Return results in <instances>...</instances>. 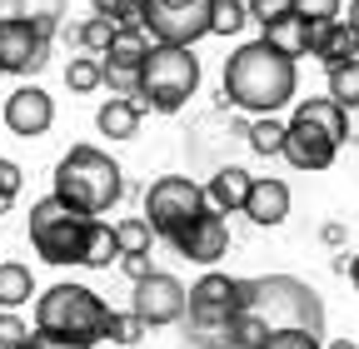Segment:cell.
<instances>
[{
  "mask_svg": "<svg viewBox=\"0 0 359 349\" xmlns=\"http://www.w3.org/2000/svg\"><path fill=\"white\" fill-rule=\"evenodd\" d=\"M20 349H95V344H80V339H50V334H40V329H35Z\"/></svg>",
  "mask_w": 359,
  "mask_h": 349,
  "instance_id": "8d00e7d4",
  "label": "cell"
},
{
  "mask_svg": "<svg viewBox=\"0 0 359 349\" xmlns=\"http://www.w3.org/2000/svg\"><path fill=\"white\" fill-rule=\"evenodd\" d=\"M55 195L90 214H110L125 195V170L100 145H70V155H60L55 165Z\"/></svg>",
  "mask_w": 359,
  "mask_h": 349,
  "instance_id": "3957f363",
  "label": "cell"
},
{
  "mask_svg": "<svg viewBox=\"0 0 359 349\" xmlns=\"http://www.w3.org/2000/svg\"><path fill=\"white\" fill-rule=\"evenodd\" d=\"M140 115H145V105H140V100L110 95V100L100 105L95 125H100V135H110V140H135V130H140Z\"/></svg>",
  "mask_w": 359,
  "mask_h": 349,
  "instance_id": "ac0fdd59",
  "label": "cell"
},
{
  "mask_svg": "<svg viewBox=\"0 0 359 349\" xmlns=\"http://www.w3.org/2000/svg\"><path fill=\"white\" fill-rule=\"evenodd\" d=\"M309 35H314V25L304 20V15H280L275 25H264V40H269V46H275V50H285V55H309Z\"/></svg>",
  "mask_w": 359,
  "mask_h": 349,
  "instance_id": "ffe728a7",
  "label": "cell"
},
{
  "mask_svg": "<svg viewBox=\"0 0 359 349\" xmlns=\"http://www.w3.org/2000/svg\"><path fill=\"white\" fill-rule=\"evenodd\" d=\"M325 349H359L354 339H334V344H325Z\"/></svg>",
  "mask_w": 359,
  "mask_h": 349,
  "instance_id": "ab89813d",
  "label": "cell"
},
{
  "mask_svg": "<svg viewBox=\"0 0 359 349\" xmlns=\"http://www.w3.org/2000/svg\"><path fill=\"white\" fill-rule=\"evenodd\" d=\"M145 334H150V324H145L140 315H135V310H125V315H120V310H110V320H105V339H110L115 349H130V344H140Z\"/></svg>",
  "mask_w": 359,
  "mask_h": 349,
  "instance_id": "d4e9b609",
  "label": "cell"
},
{
  "mask_svg": "<svg viewBox=\"0 0 359 349\" xmlns=\"http://www.w3.org/2000/svg\"><path fill=\"white\" fill-rule=\"evenodd\" d=\"M50 125H55V100L45 95L40 85H20V90H11V100H6V130H11V135L35 140Z\"/></svg>",
  "mask_w": 359,
  "mask_h": 349,
  "instance_id": "7c38bea8",
  "label": "cell"
},
{
  "mask_svg": "<svg viewBox=\"0 0 359 349\" xmlns=\"http://www.w3.org/2000/svg\"><path fill=\"white\" fill-rule=\"evenodd\" d=\"M120 254H125V249H120V235H115V225L95 220V225H90V245H85V265H90V270H110Z\"/></svg>",
  "mask_w": 359,
  "mask_h": 349,
  "instance_id": "44dd1931",
  "label": "cell"
},
{
  "mask_svg": "<svg viewBox=\"0 0 359 349\" xmlns=\"http://www.w3.org/2000/svg\"><path fill=\"white\" fill-rule=\"evenodd\" d=\"M210 205L215 210H224V214H245V200H250V190H255V174L250 170H240V165H219L215 174H210Z\"/></svg>",
  "mask_w": 359,
  "mask_h": 349,
  "instance_id": "2e32d148",
  "label": "cell"
},
{
  "mask_svg": "<svg viewBox=\"0 0 359 349\" xmlns=\"http://www.w3.org/2000/svg\"><path fill=\"white\" fill-rule=\"evenodd\" d=\"M330 95L344 110H359V55L344 60V65H330Z\"/></svg>",
  "mask_w": 359,
  "mask_h": 349,
  "instance_id": "4316f807",
  "label": "cell"
},
{
  "mask_svg": "<svg viewBox=\"0 0 359 349\" xmlns=\"http://www.w3.org/2000/svg\"><path fill=\"white\" fill-rule=\"evenodd\" d=\"M309 55L320 60L325 70H330V65H344V60H354V55H359V30H354L349 20L314 25V35H309Z\"/></svg>",
  "mask_w": 359,
  "mask_h": 349,
  "instance_id": "5bb4252c",
  "label": "cell"
},
{
  "mask_svg": "<svg viewBox=\"0 0 359 349\" xmlns=\"http://www.w3.org/2000/svg\"><path fill=\"white\" fill-rule=\"evenodd\" d=\"M30 334H35V329H30L15 310H0V349H20Z\"/></svg>",
  "mask_w": 359,
  "mask_h": 349,
  "instance_id": "1f68e13d",
  "label": "cell"
},
{
  "mask_svg": "<svg viewBox=\"0 0 359 349\" xmlns=\"http://www.w3.org/2000/svg\"><path fill=\"white\" fill-rule=\"evenodd\" d=\"M155 50V35L145 30V25H120L115 30V40H110V50L100 55L110 70H135L140 75V65H145V55Z\"/></svg>",
  "mask_w": 359,
  "mask_h": 349,
  "instance_id": "e0dca14e",
  "label": "cell"
},
{
  "mask_svg": "<svg viewBox=\"0 0 359 349\" xmlns=\"http://www.w3.org/2000/svg\"><path fill=\"white\" fill-rule=\"evenodd\" d=\"M11 11L35 20L45 35H60V15H65V0H11Z\"/></svg>",
  "mask_w": 359,
  "mask_h": 349,
  "instance_id": "484cf974",
  "label": "cell"
},
{
  "mask_svg": "<svg viewBox=\"0 0 359 349\" xmlns=\"http://www.w3.org/2000/svg\"><path fill=\"white\" fill-rule=\"evenodd\" d=\"M285 135L290 125H280L275 115H255V125H245V140L255 155H285Z\"/></svg>",
  "mask_w": 359,
  "mask_h": 349,
  "instance_id": "7402d4cb",
  "label": "cell"
},
{
  "mask_svg": "<svg viewBox=\"0 0 359 349\" xmlns=\"http://www.w3.org/2000/svg\"><path fill=\"white\" fill-rule=\"evenodd\" d=\"M200 210H210V190L195 185L190 174H160L145 190V220L155 225L160 240H175Z\"/></svg>",
  "mask_w": 359,
  "mask_h": 349,
  "instance_id": "52a82bcc",
  "label": "cell"
},
{
  "mask_svg": "<svg viewBox=\"0 0 359 349\" xmlns=\"http://www.w3.org/2000/svg\"><path fill=\"white\" fill-rule=\"evenodd\" d=\"M20 180H25V174H20V165H15V160H0V214H6V210L15 205Z\"/></svg>",
  "mask_w": 359,
  "mask_h": 349,
  "instance_id": "836d02e7",
  "label": "cell"
},
{
  "mask_svg": "<svg viewBox=\"0 0 359 349\" xmlns=\"http://www.w3.org/2000/svg\"><path fill=\"white\" fill-rule=\"evenodd\" d=\"M299 90V75H294V55L275 50L269 40H250L240 46L230 60H224V100L235 110L250 115H280Z\"/></svg>",
  "mask_w": 359,
  "mask_h": 349,
  "instance_id": "6da1fadb",
  "label": "cell"
},
{
  "mask_svg": "<svg viewBox=\"0 0 359 349\" xmlns=\"http://www.w3.org/2000/svg\"><path fill=\"white\" fill-rule=\"evenodd\" d=\"M90 6H95L100 15H120L125 6H135V0H90Z\"/></svg>",
  "mask_w": 359,
  "mask_h": 349,
  "instance_id": "74e56055",
  "label": "cell"
},
{
  "mask_svg": "<svg viewBox=\"0 0 359 349\" xmlns=\"http://www.w3.org/2000/svg\"><path fill=\"white\" fill-rule=\"evenodd\" d=\"M339 155V140L330 130L309 125V120H290V135H285V160L294 170H330Z\"/></svg>",
  "mask_w": 359,
  "mask_h": 349,
  "instance_id": "4fadbf2b",
  "label": "cell"
},
{
  "mask_svg": "<svg viewBox=\"0 0 359 349\" xmlns=\"http://www.w3.org/2000/svg\"><path fill=\"white\" fill-rule=\"evenodd\" d=\"M259 349H325V334H314V329H269V339Z\"/></svg>",
  "mask_w": 359,
  "mask_h": 349,
  "instance_id": "4dcf8cb0",
  "label": "cell"
},
{
  "mask_svg": "<svg viewBox=\"0 0 359 349\" xmlns=\"http://www.w3.org/2000/svg\"><path fill=\"white\" fill-rule=\"evenodd\" d=\"M240 310H250L264 329H314V334H325V299L294 275L240 280Z\"/></svg>",
  "mask_w": 359,
  "mask_h": 349,
  "instance_id": "7a4b0ae2",
  "label": "cell"
},
{
  "mask_svg": "<svg viewBox=\"0 0 359 349\" xmlns=\"http://www.w3.org/2000/svg\"><path fill=\"white\" fill-rule=\"evenodd\" d=\"M245 214L259 225V230H275V225H285L290 220V185L285 180H255V190H250V200H245Z\"/></svg>",
  "mask_w": 359,
  "mask_h": 349,
  "instance_id": "9a60e30c",
  "label": "cell"
},
{
  "mask_svg": "<svg viewBox=\"0 0 359 349\" xmlns=\"http://www.w3.org/2000/svg\"><path fill=\"white\" fill-rule=\"evenodd\" d=\"M349 25L359 30V0H349Z\"/></svg>",
  "mask_w": 359,
  "mask_h": 349,
  "instance_id": "f35d334b",
  "label": "cell"
},
{
  "mask_svg": "<svg viewBox=\"0 0 359 349\" xmlns=\"http://www.w3.org/2000/svg\"><path fill=\"white\" fill-rule=\"evenodd\" d=\"M115 30H120V25H115L110 15L95 11V15L80 25V46H85V50H95V55H105V50H110V40H115Z\"/></svg>",
  "mask_w": 359,
  "mask_h": 349,
  "instance_id": "f1b7e54d",
  "label": "cell"
},
{
  "mask_svg": "<svg viewBox=\"0 0 359 349\" xmlns=\"http://www.w3.org/2000/svg\"><path fill=\"white\" fill-rule=\"evenodd\" d=\"M65 80H70V90H75V95L100 90V85H105V60H100L95 50H85V55H75V60H70Z\"/></svg>",
  "mask_w": 359,
  "mask_h": 349,
  "instance_id": "cb8c5ba5",
  "label": "cell"
},
{
  "mask_svg": "<svg viewBox=\"0 0 359 349\" xmlns=\"http://www.w3.org/2000/svg\"><path fill=\"white\" fill-rule=\"evenodd\" d=\"M250 20V0H215V25L210 35H240Z\"/></svg>",
  "mask_w": 359,
  "mask_h": 349,
  "instance_id": "83f0119b",
  "label": "cell"
},
{
  "mask_svg": "<svg viewBox=\"0 0 359 349\" xmlns=\"http://www.w3.org/2000/svg\"><path fill=\"white\" fill-rule=\"evenodd\" d=\"M35 294V280L25 265H0V310H20Z\"/></svg>",
  "mask_w": 359,
  "mask_h": 349,
  "instance_id": "603a6c76",
  "label": "cell"
},
{
  "mask_svg": "<svg viewBox=\"0 0 359 349\" xmlns=\"http://www.w3.org/2000/svg\"><path fill=\"white\" fill-rule=\"evenodd\" d=\"M290 11H294V0H250V20H259V25H275Z\"/></svg>",
  "mask_w": 359,
  "mask_h": 349,
  "instance_id": "e575fe53",
  "label": "cell"
},
{
  "mask_svg": "<svg viewBox=\"0 0 359 349\" xmlns=\"http://www.w3.org/2000/svg\"><path fill=\"white\" fill-rule=\"evenodd\" d=\"M215 25V0H145V30L165 46H195Z\"/></svg>",
  "mask_w": 359,
  "mask_h": 349,
  "instance_id": "ba28073f",
  "label": "cell"
},
{
  "mask_svg": "<svg viewBox=\"0 0 359 349\" xmlns=\"http://www.w3.org/2000/svg\"><path fill=\"white\" fill-rule=\"evenodd\" d=\"M120 270L130 275V280H145L155 265H150V249H130V254H120Z\"/></svg>",
  "mask_w": 359,
  "mask_h": 349,
  "instance_id": "d590c367",
  "label": "cell"
},
{
  "mask_svg": "<svg viewBox=\"0 0 359 349\" xmlns=\"http://www.w3.org/2000/svg\"><path fill=\"white\" fill-rule=\"evenodd\" d=\"M170 245L185 254V259H195V265H215V259L230 249V225H224V210H215V205L200 210V214H195V220L180 230Z\"/></svg>",
  "mask_w": 359,
  "mask_h": 349,
  "instance_id": "8fae6325",
  "label": "cell"
},
{
  "mask_svg": "<svg viewBox=\"0 0 359 349\" xmlns=\"http://www.w3.org/2000/svg\"><path fill=\"white\" fill-rule=\"evenodd\" d=\"M195 90H200L195 46H165V40H155V50H150L145 65H140V90H135V100H140L145 110L175 115V110L190 105Z\"/></svg>",
  "mask_w": 359,
  "mask_h": 349,
  "instance_id": "8992f818",
  "label": "cell"
},
{
  "mask_svg": "<svg viewBox=\"0 0 359 349\" xmlns=\"http://www.w3.org/2000/svg\"><path fill=\"white\" fill-rule=\"evenodd\" d=\"M110 304L90 289V285H50L35 294V329L50 339H80V344H100L105 339Z\"/></svg>",
  "mask_w": 359,
  "mask_h": 349,
  "instance_id": "277c9868",
  "label": "cell"
},
{
  "mask_svg": "<svg viewBox=\"0 0 359 349\" xmlns=\"http://www.w3.org/2000/svg\"><path fill=\"white\" fill-rule=\"evenodd\" d=\"M294 15H304L309 25H330L339 20V0H294Z\"/></svg>",
  "mask_w": 359,
  "mask_h": 349,
  "instance_id": "d6a6232c",
  "label": "cell"
},
{
  "mask_svg": "<svg viewBox=\"0 0 359 349\" xmlns=\"http://www.w3.org/2000/svg\"><path fill=\"white\" fill-rule=\"evenodd\" d=\"M130 310L140 315L150 329L180 324V320L190 315V289L180 285L175 275H165V270H150L145 280H135V299H130Z\"/></svg>",
  "mask_w": 359,
  "mask_h": 349,
  "instance_id": "30bf717a",
  "label": "cell"
},
{
  "mask_svg": "<svg viewBox=\"0 0 359 349\" xmlns=\"http://www.w3.org/2000/svg\"><path fill=\"white\" fill-rule=\"evenodd\" d=\"M294 120H309V125L330 130V135H334L339 145L349 140V110H344L334 95H314V100H299V105H294Z\"/></svg>",
  "mask_w": 359,
  "mask_h": 349,
  "instance_id": "d6986e66",
  "label": "cell"
},
{
  "mask_svg": "<svg viewBox=\"0 0 359 349\" xmlns=\"http://www.w3.org/2000/svg\"><path fill=\"white\" fill-rule=\"evenodd\" d=\"M50 60V35L25 15H0V75H35Z\"/></svg>",
  "mask_w": 359,
  "mask_h": 349,
  "instance_id": "9c48e42d",
  "label": "cell"
},
{
  "mask_svg": "<svg viewBox=\"0 0 359 349\" xmlns=\"http://www.w3.org/2000/svg\"><path fill=\"white\" fill-rule=\"evenodd\" d=\"M90 225L95 214L70 205L65 195H45L30 205V245L45 265H85V245H90Z\"/></svg>",
  "mask_w": 359,
  "mask_h": 349,
  "instance_id": "5b68a950",
  "label": "cell"
},
{
  "mask_svg": "<svg viewBox=\"0 0 359 349\" xmlns=\"http://www.w3.org/2000/svg\"><path fill=\"white\" fill-rule=\"evenodd\" d=\"M115 235H120V249L130 254V249H150L155 245V225L145 220V214H130V220H120L115 225Z\"/></svg>",
  "mask_w": 359,
  "mask_h": 349,
  "instance_id": "f546056e",
  "label": "cell"
}]
</instances>
